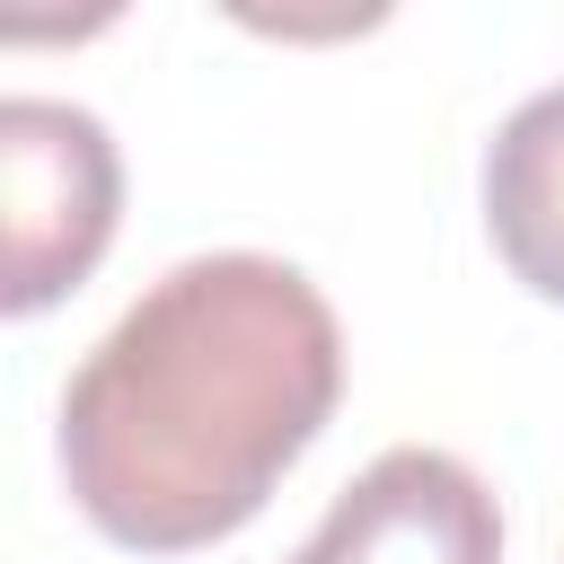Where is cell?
I'll return each mask as SVG.
<instances>
[{
	"label": "cell",
	"mask_w": 564,
	"mask_h": 564,
	"mask_svg": "<svg viewBox=\"0 0 564 564\" xmlns=\"http://www.w3.org/2000/svg\"><path fill=\"white\" fill-rule=\"evenodd\" d=\"M344 397L326 291L256 247L167 264L62 379V485L132 555L247 529Z\"/></svg>",
	"instance_id": "cell-1"
},
{
	"label": "cell",
	"mask_w": 564,
	"mask_h": 564,
	"mask_svg": "<svg viewBox=\"0 0 564 564\" xmlns=\"http://www.w3.org/2000/svg\"><path fill=\"white\" fill-rule=\"evenodd\" d=\"M115 203H123V159L106 123L70 97H9L0 106V212H9L0 308L35 317L70 282H88V264L115 238Z\"/></svg>",
	"instance_id": "cell-2"
},
{
	"label": "cell",
	"mask_w": 564,
	"mask_h": 564,
	"mask_svg": "<svg viewBox=\"0 0 564 564\" xmlns=\"http://www.w3.org/2000/svg\"><path fill=\"white\" fill-rule=\"evenodd\" d=\"M291 564H502V511L449 449H379Z\"/></svg>",
	"instance_id": "cell-3"
},
{
	"label": "cell",
	"mask_w": 564,
	"mask_h": 564,
	"mask_svg": "<svg viewBox=\"0 0 564 564\" xmlns=\"http://www.w3.org/2000/svg\"><path fill=\"white\" fill-rule=\"evenodd\" d=\"M485 229L494 256L564 308V88L520 97L485 141Z\"/></svg>",
	"instance_id": "cell-4"
}]
</instances>
